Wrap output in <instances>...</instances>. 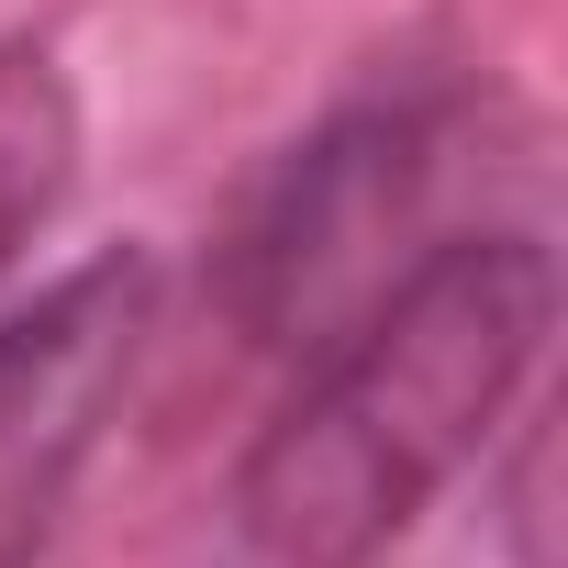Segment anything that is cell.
Returning a JSON list of instances; mask_svg holds the SVG:
<instances>
[{"instance_id":"obj_4","label":"cell","mask_w":568,"mask_h":568,"mask_svg":"<svg viewBox=\"0 0 568 568\" xmlns=\"http://www.w3.org/2000/svg\"><path fill=\"white\" fill-rule=\"evenodd\" d=\"M79 179V101L45 57H0V267H12Z\"/></svg>"},{"instance_id":"obj_3","label":"cell","mask_w":568,"mask_h":568,"mask_svg":"<svg viewBox=\"0 0 568 568\" xmlns=\"http://www.w3.org/2000/svg\"><path fill=\"white\" fill-rule=\"evenodd\" d=\"M156 335V256L112 245L68 267L45 302L0 313V568H34L79 468L101 457Z\"/></svg>"},{"instance_id":"obj_1","label":"cell","mask_w":568,"mask_h":568,"mask_svg":"<svg viewBox=\"0 0 568 568\" xmlns=\"http://www.w3.org/2000/svg\"><path fill=\"white\" fill-rule=\"evenodd\" d=\"M557 324V256L524 223L446 234L402 291H379L324 357L245 468L234 524L267 568H368L413 535V513L501 435Z\"/></svg>"},{"instance_id":"obj_2","label":"cell","mask_w":568,"mask_h":568,"mask_svg":"<svg viewBox=\"0 0 568 568\" xmlns=\"http://www.w3.org/2000/svg\"><path fill=\"white\" fill-rule=\"evenodd\" d=\"M468 179V134L446 101H368L267 168L245 223L223 234V313L267 357H324L379 291L468 234L446 190Z\"/></svg>"}]
</instances>
